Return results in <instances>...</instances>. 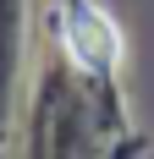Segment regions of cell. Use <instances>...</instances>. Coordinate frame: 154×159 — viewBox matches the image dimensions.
I'll return each mask as SVG.
<instances>
[{
  "label": "cell",
  "mask_w": 154,
  "mask_h": 159,
  "mask_svg": "<svg viewBox=\"0 0 154 159\" xmlns=\"http://www.w3.org/2000/svg\"><path fill=\"white\" fill-rule=\"evenodd\" d=\"M61 44H66V55H72L83 71H110V66L121 61V33H116V22H110L99 6H88V0L66 6Z\"/></svg>",
  "instance_id": "1"
}]
</instances>
